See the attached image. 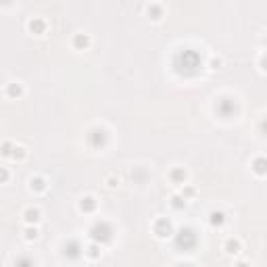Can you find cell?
Here are the masks:
<instances>
[{"label": "cell", "instance_id": "6da1fadb", "mask_svg": "<svg viewBox=\"0 0 267 267\" xmlns=\"http://www.w3.org/2000/svg\"><path fill=\"white\" fill-rule=\"evenodd\" d=\"M25 215H27V221H38V219H40V217H38L40 213H38V211H31V209L25 213Z\"/></svg>", "mask_w": 267, "mask_h": 267}, {"label": "cell", "instance_id": "7a4b0ae2", "mask_svg": "<svg viewBox=\"0 0 267 267\" xmlns=\"http://www.w3.org/2000/svg\"><path fill=\"white\" fill-rule=\"evenodd\" d=\"M35 236H38V232H35V230H27V238H29V240L35 238Z\"/></svg>", "mask_w": 267, "mask_h": 267}, {"label": "cell", "instance_id": "3957f363", "mask_svg": "<svg viewBox=\"0 0 267 267\" xmlns=\"http://www.w3.org/2000/svg\"><path fill=\"white\" fill-rule=\"evenodd\" d=\"M0 180H6V171H0Z\"/></svg>", "mask_w": 267, "mask_h": 267}]
</instances>
